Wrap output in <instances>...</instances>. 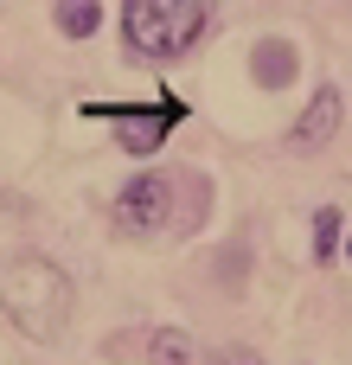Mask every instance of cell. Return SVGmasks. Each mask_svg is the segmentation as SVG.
<instances>
[{
  "mask_svg": "<svg viewBox=\"0 0 352 365\" xmlns=\"http://www.w3.org/2000/svg\"><path fill=\"white\" fill-rule=\"evenodd\" d=\"M0 314L19 327V340L58 346L64 327H71V314H77V282H71L51 257L19 250V257L0 263Z\"/></svg>",
  "mask_w": 352,
  "mask_h": 365,
  "instance_id": "1",
  "label": "cell"
},
{
  "mask_svg": "<svg viewBox=\"0 0 352 365\" xmlns=\"http://www.w3.org/2000/svg\"><path fill=\"white\" fill-rule=\"evenodd\" d=\"M212 26V0H122V45L141 64L186 58Z\"/></svg>",
  "mask_w": 352,
  "mask_h": 365,
  "instance_id": "2",
  "label": "cell"
},
{
  "mask_svg": "<svg viewBox=\"0 0 352 365\" xmlns=\"http://www.w3.org/2000/svg\"><path fill=\"white\" fill-rule=\"evenodd\" d=\"M186 186H192V173H135V180H122V192H115V205H109L115 231L135 237V244L199 231V218L180 212V192H186Z\"/></svg>",
  "mask_w": 352,
  "mask_h": 365,
  "instance_id": "3",
  "label": "cell"
},
{
  "mask_svg": "<svg viewBox=\"0 0 352 365\" xmlns=\"http://www.w3.org/2000/svg\"><path fill=\"white\" fill-rule=\"evenodd\" d=\"M77 115H90V122H115L122 154L147 160V154H160V141H167V135L186 122V103H180L173 90H160L154 103H83Z\"/></svg>",
  "mask_w": 352,
  "mask_h": 365,
  "instance_id": "4",
  "label": "cell"
},
{
  "mask_svg": "<svg viewBox=\"0 0 352 365\" xmlns=\"http://www.w3.org/2000/svg\"><path fill=\"white\" fill-rule=\"evenodd\" d=\"M340 122H346V96H340V83H321V90L308 96V109L289 122V154H321V148H333Z\"/></svg>",
  "mask_w": 352,
  "mask_h": 365,
  "instance_id": "5",
  "label": "cell"
},
{
  "mask_svg": "<svg viewBox=\"0 0 352 365\" xmlns=\"http://www.w3.org/2000/svg\"><path fill=\"white\" fill-rule=\"evenodd\" d=\"M295 71H301V51L289 38H257L250 45V83L257 90H289Z\"/></svg>",
  "mask_w": 352,
  "mask_h": 365,
  "instance_id": "6",
  "label": "cell"
},
{
  "mask_svg": "<svg viewBox=\"0 0 352 365\" xmlns=\"http://www.w3.org/2000/svg\"><path fill=\"white\" fill-rule=\"evenodd\" d=\"M346 250V212L340 205H321L314 212V263H333Z\"/></svg>",
  "mask_w": 352,
  "mask_h": 365,
  "instance_id": "7",
  "label": "cell"
},
{
  "mask_svg": "<svg viewBox=\"0 0 352 365\" xmlns=\"http://www.w3.org/2000/svg\"><path fill=\"white\" fill-rule=\"evenodd\" d=\"M51 19H58L64 38H90V32L103 26V6H96V0H51Z\"/></svg>",
  "mask_w": 352,
  "mask_h": 365,
  "instance_id": "8",
  "label": "cell"
},
{
  "mask_svg": "<svg viewBox=\"0 0 352 365\" xmlns=\"http://www.w3.org/2000/svg\"><path fill=\"white\" fill-rule=\"evenodd\" d=\"M147 365H192V334L154 327V334H147Z\"/></svg>",
  "mask_w": 352,
  "mask_h": 365,
  "instance_id": "9",
  "label": "cell"
},
{
  "mask_svg": "<svg viewBox=\"0 0 352 365\" xmlns=\"http://www.w3.org/2000/svg\"><path fill=\"white\" fill-rule=\"evenodd\" d=\"M212 365H263V353H250V346H224Z\"/></svg>",
  "mask_w": 352,
  "mask_h": 365,
  "instance_id": "10",
  "label": "cell"
},
{
  "mask_svg": "<svg viewBox=\"0 0 352 365\" xmlns=\"http://www.w3.org/2000/svg\"><path fill=\"white\" fill-rule=\"evenodd\" d=\"M346 263H352V237H346Z\"/></svg>",
  "mask_w": 352,
  "mask_h": 365,
  "instance_id": "11",
  "label": "cell"
}]
</instances>
